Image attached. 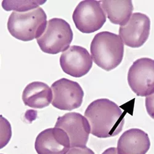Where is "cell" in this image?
Here are the masks:
<instances>
[{"label":"cell","mask_w":154,"mask_h":154,"mask_svg":"<svg viewBox=\"0 0 154 154\" xmlns=\"http://www.w3.org/2000/svg\"><path fill=\"white\" fill-rule=\"evenodd\" d=\"M85 116L91 126V133L99 138L118 135L125 124L123 111L114 102L108 99H99L88 106Z\"/></svg>","instance_id":"6da1fadb"},{"label":"cell","mask_w":154,"mask_h":154,"mask_svg":"<svg viewBox=\"0 0 154 154\" xmlns=\"http://www.w3.org/2000/svg\"><path fill=\"white\" fill-rule=\"evenodd\" d=\"M90 51L96 65L109 72L121 63L124 55V45L119 35L110 32H102L94 36Z\"/></svg>","instance_id":"7a4b0ae2"},{"label":"cell","mask_w":154,"mask_h":154,"mask_svg":"<svg viewBox=\"0 0 154 154\" xmlns=\"http://www.w3.org/2000/svg\"><path fill=\"white\" fill-rule=\"evenodd\" d=\"M46 20V14L40 7L24 12L14 11L9 17L8 29L16 39L30 42L43 34L47 25Z\"/></svg>","instance_id":"3957f363"},{"label":"cell","mask_w":154,"mask_h":154,"mask_svg":"<svg viewBox=\"0 0 154 154\" xmlns=\"http://www.w3.org/2000/svg\"><path fill=\"white\" fill-rule=\"evenodd\" d=\"M73 32L70 24L60 18H53L48 21L43 34L36 39L43 52L56 54L69 47L73 40Z\"/></svg>","instance_id":"277c9868"},{"label":"cell","mask_w":154,"mask_h":154,"mask_svg":"<svg viewBox=\"0 0 154 154\" xmlns=\"http://www.w3.org/2000/svg\"><path fill=\"white\" fill-rule=\"evenodd\" d=\"M72 19L79 31L84 33H91L102 27L106 22V15L99 2L85 0L77 5Z\"/></svg>","instance_id":"5b68a950"},{"label":"cell","mask_w":154,"mask_h":154,"mask_svg":"<svg viewBox=\"0 0 154 154\" xmlns=\"http://www.w3.org/2000/svg\"><path fill=\"white\" fill-rule=\"evenodd\" d=\"M128 82L138 96L154 94V60L143 57L135 60L128 70Z\"/></svg>","instance_id":"8992f818"},{"label":"cell","mask_w":154,"mask_h":154,"mask_svg":"<svg viewBox=\"0 0 154 154\" xmlns=\"http://www.w3.org/2000/svg\"><path fill=\"white\" fill-rule=\"evenodd\" d=\"M53 98L52 105L61 110H72L79 108L83 102L84 92L76 82L63 78L51 85Z\"/></svg>","instance_id":"52a82bcc"},{"label":"cell","mask_w":154,"mask_h":154,"mask_svg":"<svg viewBox=\"0 0 154 154\" xmlns=\"http://www.w3.org/2000/svg\"><path fill=\"white\" fill-rule=\"evenodd\" d=\"M54 127L60 128L67 133L71 148L86 146L91 132L87 119L76 112L67 113L59 117Z\"/></svg>","instance_id":"ba28073f"},{"label":"cell","mask_w":154,"mask_h":154,"mask_svg":"<svg viewBox=\"0 0 154 154\" xmlns=\"http://www.w3.org/2000/svg\"><path fill=\"white\" fill-rule=\"evenodd\" d=\"M150 30V18L146 14L135 12L126 25L120 27L119 36L126 46L137 48L147 42Z\"/></svg>","instance_id":"9c48e42d"},{"label":"cell","mask_w":154,"mask_h":154,"mask_svg":"<svg viewBox=\"0 0 154 154\" xmlns=\"http://www.w3.org/2000/svg\"><path fill=\"white\" fill-rule=\"evenodd\" d=\"M60 65L63 72L75 78H80L90 71L93 59L86 48L74 45L61 54Z\"/></svg>","instance_id":"30bf717a"},{"label":"cell","mask_w":154,"mask_h":154,"mask_svg":"<svg viewBox=\"0 0 154 154\" xmlns=\"http://www.w3.org/2000/svg\"><path fill=\"white\" fill-rule=\"evenodd\" d=\"M35 148L38 154H67L71 147L67 133L54 127L45 130L38 135Z\"/></svg>","instance_id":"8fae6325"},{"label":"cell","mask_w":154,"mask_h":154,"mask_svg":"<svg viewBox=\"0 0 154 154\" xmlns=\"http://www.w3.org/2000/svg\"><path fill=\"white\" fill-rule=\"evenodd\" d=\"M150 147L148 134L142 130L132 128L120 137L117 143V154H146Z\"/></svg>","instance_id":"7c38bea8"},{"label":"cell","mask_w":154,"mask_h":154,"mask_svg":"<svg viewBox=\"0 0 154 154\" xmlns=\"http://www.w3.org/2000/svg\"><path fill=\"white\" fill-rule=\"evenodd\" d=\"M53 97L52 89L47 84L41 82L29 83L22 93L24 104L34 109H43L49 106Z\"/></svg>","instance_id":"4fadbf2b"},{"label":"cell","mask_w":154,"mask_h":154,"mask_svg":"<svg viewBox=\"0 0 154 154\" xmlns=\"http://www.w3.org/2000/svg\"><path fill=\"white\" fill-rule=\"evenodd\" d=\"M101 6L107 18L114 24L126 25L132 16L133 5L131 0L124 1H100Z\"/></svg>","instance_id":"5bb4252c"},{"label":"cell","mask_w":154,"mask_h":154,"mask_svg":"<svg viewBox=\"0 0 154 154\" xmlns=\"http://www.w3.org/2000/svg\"><path fill=\"white\" fill-rule=\"evenodd\" d=\"M46 1H4L2 2V7L6 11H15L18 12H24L38 8L40 5L44 4Z\"/></svg>","instance_id":"9a60e30c"},{"label":"cell","mask_w":154,"mask_h":154,"mask_svg":"<svg viewBox=\"0 0 154 154\" xmlns=\"http://www.w3.org/2000/svg\"><path fill=\"white\" fill-rule=\"evenodd\" d=\"M11 127L7 120L1 115V146L0 149L3 148L9 141L11 137Z\"/></svg>","instance_id":"2e32d148"},{"label":"cell","mask_w":154,"mask_h":154,"mask_svg":"<svg viewBox=\"0 0 154 154\" xmlns=\"http://www.w3.org/2000/svg\"><path fill=\"white\" fill-rule=\"evenodd\" d=\"M145 103L148 114L154 120V94L146 97Z\"/></svg>","instance_id":"e0dca14e"},{"label":"cell","mask_w":154,"mask_h":154,"mask_svg":"<svg viewBox=\"0 0 154 154\" xmlns=\"http://www.w3.org/2000/svg\"><path fill=\"white\" fill-rule=\"evenodd\" d=\"M67 154H95L94 152L86 146L70 148Z\"/></svg>","instance_id":"ac0fdd59"},{"label":"cell","mask_w":154,"mask_h":154,"mask_svg":"<svg viewBox=\"0 0 154 154\" xmlns=\"http://www.w3.org/2000/svg\"><path fill=\"white\" fill-rule=\"evenodd\" d=\"M102 154H117V149L115 147H110L106 149Z\"/></svg>","instance_id":"d6986e66"},{"label":"cell","mask_w":154,"mask_h":154,"mask_svg":"<svg viewBox=\"0 0 154 154\" xmlns=\"http://www.w3.org/2000/svg\"><path fill=\"white\" fill-rule=\"evenodd\" d=\"M1 154H3V153H1Z\"/></svg>","instance_id":"ffe728a7"}]
</instances>
